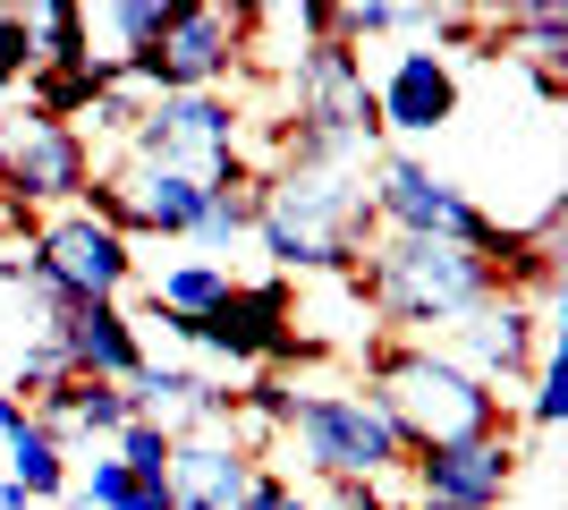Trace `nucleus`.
Listing matches in <instances>:
<instances>
[{
	"mask_svg": "<svg viewBox=\"0 0 568 510\" xmlns=\"http://www.w3.org/2000/svg\"><path fill=\"white\" fill-rule=\"evenodd\" d=\"M0 179L18 188V204L34 221L69 213V204H85V188H94V146H85L77 128L34 120V111L18 102V111L0 120Z\"/></svg>",
	"mask_w": 568,
	"mask_h": 510,
	"instance_id": "nucleus-11",
	"label": "nucleus"
},
{
	"mask_svg": "<svg viewBox=\"0 0 568 510\" xmlns=\"http://www.w3.org/2000/svg\"><path fill=\"white\" fill-rule=\"evenodd\" d=\"M348 290L374 307L390 332H458L467 316H484L500 298V272L475 247H442V239H390L382 230L356 256Z\"/></svg>",
	"mask_w": 568,
	"mask_h": 510,
	"instance_id": "nucleus-2",
	"label": "nucleus"
},
{
	"mask_svg": "<svg viewBox=\"0 0 568 510\" xmlns=\"http://www.w3.org/2000/svg\"><path fill=\"white\" fill-rule=\"evenodd\" d=\"M374 409L399 426L407 460L416 451H442V442H475L509 426V400L493 383H475L450 349H425V340H390L374 349Z\"/></svg>",
	"mask_w": 568,
	"mask_h": 510,
	"instance_id": "nucleus-3",
	"label": "nucleus"
},
{
	"mask_svg": "<svg viewBox=\"0 0 568 510\" xmlns=\"http://www.w3.org/2000/svg\"><path fill=\"white\" fill-rule=\"evenodd\" d=\"M374 111H382V137H442L458 120V60L442 51H399L390 77L374 86Z\"/></svg>",
	"mask_w": 568,
	"mask_h": 510,
	"instance_id": "nucleus-14",
	"label": "nucleus"
},
{
	"mask_svg": "<svg viewBox=\"0 0 568 510\" xmlns=\"http://www.w3.org/2000/svg\"><path fill=\"white\" fill-rule=\"evenodd\" d=\"M221 298H230V264L187 256V264H170L162 281H153V316H162V323H204Z\"/></svg>",
	"mask_w": 568,
	"mask_h": 510,
	"instance_id": "nucleus-20",
	"label": "nucleus"
},
{
	"mask_svg": "<svg viewBox=\"0 0 568 510\" xmlns=\"http://www.w3.org/2000/svg\"><path fill=\"white\" fill-rule=\"evenodd\" d=\"M560 417H568V383H560V358L544 349V366L526 374V426H535V434H551Z\"/></svg>",
	"mask_w": 568,
	"mask_h": 510,
	"instance_id": "nucleus-25",
	"label": "nucleus"
},
{
	"mask_svg": "<svg viewBox=\"0 0 568 510\" xmlns=\"http://www.w3.org/2000/svg\"><path fill=\"white\" fill-rule=\"evenodd\" d=\"M255 239L281 272H339L348 281L356 256L382 239L374 204H365V170L281 162L272 179H255Z\"/></svg>",
	"mask_w": 568,
	"mask_h": 510,
	"instance_id": "nucleus-1",
	"label": "nucleus"
},
{
	"mask_svg": "<svg viewBox=\"0 0 568 510\" xmlns=\"http://www.w3.org/2000/svg\"><path fill=\"white\" fill-rule=\"evenodd\" d=\"M26 77H34V51H26V18H18V9H0V94H9V86H26Z\"/></svg>",
	"mask_w": 568,
	"mask_h": 510,
	"instance_id": "nucleus-26",
	"label": "nucleus"
},
{
	"mask_svg": "<svg viewBox=\"0 0 568 510\" xmlns=\"http://www.w3.org/2000/svg\"><path fill=\"white\" fill-rule=\"evenodd\" d=\"M0 510H34V502H26V493L9 486V477H0Z\"/></svg>",
	"mask_w": 568,
	"mask_h": 510,
	"instance_id": "nucleus-30",
	"label": "nucleus"
},
{
	"mask_svg": "<svg viewBox=\"0 0 568 510\" xmlns=\"http://www.w3.org/2000/svg\"><path fill=\"white\" fill-rule=\"evenodd\" d=\"M51 340L77 383H136L144 374V332L128 307H51Z\"/></svg>",
	"mask_w": 568,
	"mask_h": 510,
	"instance_id": "nucleus-16",
	"label": "nucleus"
},
{
	"mask_svg": "<svg viewBox=\"0 0 568 510\" xmlns=\"http://www.w3.org/2000/svg\"><path fill=\"white\" fill-rule=\"evenodd\" d=\"M237 128H246V111H237L230 94H153L136 137H128V162L170 170V179H187V188L213 196V188H230V179H246Z\"/></svg>",
	"mask_w": 568,
	"mask_h": 510,
	"instance_id": "nucleus-6",
	"label": "nucleus"
},
{
	"mask_svg": "<svg viewBox=\"0 0 568 510\" xmlns=\"http://www.w3.org/2000/svg\"><path fill=\"white\" fill-rule=\"evenodd\" d=\"M450 340H458L450 358L467 366L475 383H493L500 400H509V383H526V374L544 366L551 323H544V307H526V298H493V307H484V316H467Z\"/></svg>",
	"mask_w": 568,
	"mask_h": 510,
	"instance_id": "nucleus-13",
	"label": "nucleus"
},
{
	"mask_svg": "<svg viewBox=\"0 0 568 510\" xmlns=\"http://www.w3.org/2000/svg\"><path fill=\"white\" fill-rule=\"evenodd\" d=\"M237 417L263 426V434H288V417H297V383H288V374H255V383L237 391Z\"/></svg>",
	"mask_w": 568,
	"mask_h": 510,
	"instance_id": "nucleus-24",
	"label": "nucleus"
},
{
	"mask_svg": "<svg viewBox=\"0 0 568 510\" xmlns=\"http://www.w3.org/2000/svg\"><path fill=\"white\" fill-rule=\"evenodd\" d=\"M237 510H314V493H297L288 477H272V468H255V486L237 493Z\"/></svg>",
	"mask_w": 568,
	"mask_h": 510,
	"instance_id": "nucleus-27",
	"label": "nucleus"
},
{
	"mask_svg": "<svg viewBox=\"0 0 568 510\" xmlns=\"http://www.w3.org/2000/svg\"><path fill=\"white\" fill-rule=\"evenodd\" d=\"M18 426H26V409H18V391H9V383H0V442H9V434H18Z\"/></svg>",
	"mask_w": 568,
	"mask_h": 510,
	"instance_id": "nucleus-29",
	"label": "nucleus"
},
{
	"mask_svg": "<svg viewBox=\"0 0 568 510\" xmlns=\"http://www.w3.org/2000/svg\"><path fill=\"white\" fill-rule=\"evenodd\" d=\"M255 230V170L246 179H230V188L204 196V221H195V247H237Z\"/></svg>",
	"mask_w": 568,
	"mask_h": 510,
	"instance_id": "nucleus-22",
	"label": "nucleus"
},
{
	"mask_svg": "<svg viewBox=\"0 0 568 510\" xmlns=\"http://www.w3.org/2000/svg\"><path fill=\"white\" fill-rule=\"evenodd\" d=\"M382 146V111H374V77L365 51L348 43H314L288 51V153L281 162H348Z\"/></svg>",
	"mask_w": 568,
	"mask_h": 510,
	"instance_id": "nucleus-4",
	"label": "nucleus"
},
{
	"mask_svg": "<svg viewBox=\"0 0 568 510\" xmlns=\"http://www.w3.org/2000/svg\"><path fill=\"white\" fill-rule=\"evenodd\" d=\"M255 51V9H221V0H179L162 26V43L119 60V86L153 94H230V77Z\"/></svg>",
	"mask_w": 568,
	"mask_h": 510,
	"instance_id": "nucleus-5",
	"label": "nucleus"
},
{
	"mask_svg": "<svg viewBox=\"0 0 568 510\" xmlns=\"http://www.w3.org/2000/svg\"><path fill=\"white\" fill-rule=\"evenodd\" d=\"M162 332L187 340V349H204V358H221V366H272V374L297 366V358H314V340L297 332V298H288L281 272H272V281H230V298H221L204 323H162Z\"/></svg>",
	"mask_w": 568,
	"mask_h": 510,
	"instance_id": "nucleus-9",
	"label": "nucleus"
},
{
	"mask_svg": "<svg viewBox=\"0 0 568 510\" xmlns=\"http://www.w3.org/2000/svg\"><path fill=\"white\" fill-rule=\"evenodd\" d=\"M26 256H34V272H43V290L60 307H119V290L136 281V247L119 239L111 221H94L85 204L43 213L34 239H26Z\"/></svg>",
	"mask_w": 568,
	"mask_h": 510,
	"instance_id": "nucleus-10",
	"label": "nucleus"
},
{
	"mask_svg": "<svg viewBox=\"0 0 568 510\" xmlns=\"http://www.w3.org/2000/svg\"><path fill=\"white\" fill-rule=\"evenodd\" d=\"M0 477H9V486L26 493V502H60V493H69V442L60 434H43V426H34V417H26L18 434L0 442Z\"/></svg>",
	"mask_w": 568,
	"mask_h": 510,
	"instance_id": "nucleus-18",
	"label": "nucleus"
},
{
	"mask_svg": "<svg viewBox=\"0 0 568 510\" xmlns=\"http://www.w3.org/2000/svg\"><path fill=\"white\" fill-rule=\"evenodd\" d=\"M26 18V51H34V69H85L94 43H85V9L77 0H34L18 9Z\"/></svg>",
	"mask_w": 568,
	"mask_h": 510,
	"instance_id": "nucleus-21",
	"label": "nucleus"
},
{
	"mask_svg": "<svg viewBox=\"0 0 568 510\" xmlns=\"http://www.w3.org/2000/svg\"><path fill=\"white\" fill-rule=\"evenodd\" d=\"M128 409L162 434H213L221 417H237V391L204 366H170V358H144V374L128 383Z\"/></svg>",
	"mask_w": 568,
	"mask_h": 510,
	"instance_id": "nucleus-15",
	"label": "nucleus"
},
{
	"mask_svg": "<svg viewBox=\"0 0 568 510\" xmlns=\"http://www.w3.org/2000/svg\"><path fill=\"white\" fill-rule=\"evenodd\" d=\"M136 120H144V94L136 86H102L94 102H85V120H77V137H85V146H128V137H136Z\"/></svg>",
	"mask_w": 568,
	"mask_h": 510,
	"instance_id": "nucleus-23",
	"label": "nucleus"
},
{
	"mask_svg": "<svg viewBox=\"0 0 568 510\" xmlns=\"http://www.w3.org/2000/svg\"><path fill=\"white\" fill-rule=\"evenodd\" d=\"M111 77H119V69L102 60V51L85 60V69H34V77H26V111H34V120H51V128H77V120H85V102H94Z\"/></svg>",
	"mask_w": 568,
	"mask_h": 510,
	"instance_id": "nucleus-19",
	"label": "nucleus"
},
{
	"mask_svg": "<svg viewBox=\"0 0 568 510\" xmlns=\"http://www.w3.org/2000/svg\"><path fill=\"white\" fill-rule=\"evenodd\" d=\"M288 451H297L323 486H382L390 468H407V442H399V426L374 409V391H297Z\"/></svg>",
	"mask_w": 568,
	"mask_h": 510,
	"instance_id": "nucleus-7",
	"label": "nucleus"
},
{
	"mask_svg": "<svg viewBox=\"0 0 568 510\" xmlns=\"http://www.w3.org/2000/svg\"><path fill=\"white\" fill-rule=\"evenodd\" d=\"M518 434H475V442H442V451H416L407 477H416V502L407 510H500L518 486Z\"/></svg>",
	"mask_w": 568,
	"mask_h": 510,
	"instance_id": "nucleus-12",
	"label": "nucleus"
},
{
	"mask_svg": "<svg viewBox=\"0 0 568 510\" xmlns=\"http://www.w3.org/2000/svg\"><path fill=\"white\" fill-rule=\"evenodd\" d=\"M365 204H374V230H390V239H442V247H475V256H493V239H500V221L484 213L458 179H442L433 162H416V153L374 162Z\"/></svg>",
	"mask_w": 568,
	"mask_h": 510,
	"instance_id": "nucleus-8",
	"label": "nucleus"
},
{
	"mask_svg": "<svg viewBox=\"0 0 568 510\" xmlns=\"http://www.w3.org/2000/svg\"><path fill=\"white\" fill-rule=\"evenodd\" d=\"M255 486V460L237 434H170V502L179 510H237V493Z\"/></svg>",
	"mask_w": 568,
	"mask_h": 510,
	"instance_id": "nucleus-17",
	"label": "nucleus"
},
{
	"mask_svg": "<svg viewBox=\"0 0 568 510\" xmlns=\"http://www.w3.org/2000/svg\"><path fill=\"white\" fill-rule=\"evenodd\" d=\"M332 510H407V502H390L382 486H332Z\"/></svg>",
	"mask_w": 568,
	"mask_h": 510,
	"instance_id": "nucleus-28",
	"label": "nucleus"
}]
</instances>
